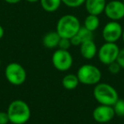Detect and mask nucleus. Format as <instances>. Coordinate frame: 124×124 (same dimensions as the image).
<instances>
[{
    "label": "nucleus",
    "mask_w": 124,
    "mask_h": 124,
    "mask_svg": "<svg viewBox=\"0 0 124 124\" xmlns=\"http://www.w3.org/2000/svg\"><path fill=\"white\" fill-rule=\"evenodd\" d=\"M9 122L14 124H25L31 117V110L26 102L15 100L9 105L7 110Z\"/></svg>",
    "instance_id": "1"
},
{
    "label": "nucleus",
    "mask_w": 124,
    "mask_h": 124,
    "mask_svg": "<svg viewBox=\"0 0 124 124\" xmlns=\"http://www.w3.org/2000/svg\"><path fill=\"white\" fill-rule=\"evenodd\" d=\"M93 94L98 103L110 106H112L119 99L116 88L105 83H99L94 85Z\"/></svg>",
    "instance_id": "2"
},
{
    "label": "nucleus",
    "mask_w": 124,
    "mask_h": 124,
    "mask_svg": "<svg viewBox=\"0 0 124 124\" xmlns=\"http://www.w3.org/2000/svg\"><path fill=\"white\" fill-rule=\"evenodd\" d=\"M81 24L77 16L73 15H65L59 19L56 26V31L60 38H71L78 33Z\"/></svg>",
    "instance_id": "3"
},
{
    "label": "nucleus",
    "mask_w": 124,
    "mask_h": 124,
    "mask_svg": "<svg viewBox=\"0 0 124 124\" xmlns=\"http://www.w3.org/2000/svg\"><path fill=\"white\" fill-rule=\"evenodd\" d=\"M77 76L83 85H96L101 80L102 73L97 66L91 64L83 65L78 70Z\"/></svg>",
    "instance_id": "4"
},
{
    "label": "nucleus",
    "mask_w": 124,
    "mask_h": 124,
    "mask_svg": "<svg viewBox=\"0 0 124 124\" xmlns=\"http://www.w3.org/2000/svg\"><path fill=\"white\" fill-rule=\"evenodd\" d=\"M4 75L10 84L20 86L26 79V71L25 68L17 62H11L5 67Z\"/></svg>",
    "instance_id": "5"
},
{
    "label": "nucleus",
    "mask_w": 124,
    "mask_h": 124,
    "mask_svg": "<svg viewBox=\"0 0 124 124\" xmlns=\"http://www.w3.org/2000/svg\"><path fill=\"white\" fill-rule=\"evenodd\" d=\"M119 51H120V48L116 43L105 42L98 49L97 54H98L99 60L102 64L108 66L112 62L116 61Z\"/></svg>",
    "instance_id": "6"
},
{
    "label": "nucleus",
    "mask_w": 124,
    "mask_h": 124,
    "mask_svg": "<svg viewBox=\"0 0 124 124\" xmlns=\"http://www.w3.org/2000/svg\"><path fill=\"white\" fill-rule=\"evenodd\" d=\"M52 64L60 71H66L72 66L73 58L68 50L58 48L52 55Z\"/></svg>",
    "instance_id": "7"
},
{
    "label": "nucleus",
    "mask_w": 124,
    "mask_h": 124,
    "mask_svg": "<svg viewBox=\"0 0 124 124\" xmlns=\"http://www.w3.org/2000/svg\"><path fill=\"white\" fill-rule=\"evenodd\" d=\"M123 29L118 21H110L105 25L102 30V37L108 43H116L122 36Z\"/></svg>",
    "instance_id": "8"
},
{
    "label": "nucleus",
    "mask_w": 124,
    "mask_h": 124,
    "mask_svg": "<svg viewBox=\"0 0 124 124\" xmlns=\"http://www.w3.org/2000/svg\"><path fill=\"white\" fill-rule=\"evenodd\" d=\"M104 13L110 21H118L124 18V4L122 1L111 0L106 3Z\"/></svg>",
    "instance_id": "9"
},
{
    "label": "nucleus",
    "mask_w": 124,
    "mask_h": 124,
    "mask_svg": "<svg viewBox=\"0 0 124 124\" xmlns=\"http://www.w3.org/2000/svg\"><path fill=\"white\" fill-rule=\"evenodd\" d=\"M113 107L110 105H100L93 110V118L99 123H105L111 121L115 116Z\"/></svg>",
    "instance_id": "10"
},
{
    "label": "nucleus",
    "mask_w": 124,
    "mask_h": 124,
    "mask_svg": "<svg viewBox=\"0 0 124 124\" xmlns=\"http://www.w3.org/2000/svg\"><path fill=\"white\" fill-rule=\"evenodd\" d=\"M84 4L88 14L99 16L105 11L106 1L105 0H86Z\"/></svg>",
    "instance_id": "11"
},
{
    "label": "nucleus",
    "mask_w": 124,
    "mask_h": 124,
    "mask_svg": "<svg viewBox=\"0 0 124 124\" xmlns=\"http://www.w3.org/2000/svg\"><path fill=\"white\" fill-rule=\"evenodd\" d=\"M81 55L86 60H92L96 56L98 48L93 40H88L81 43L80 45Z\"/></svg>",
    "instance_id": "12"
},
{
    "label": "nucleus",
    "mask_w": 124,
    "mask_h": 124,
    "mask_svg": "<svg viewBox=\"0 0 124 124\" xmlns=\"http://www.w3.org/2000/svg\"><path fill=\"white\" fill-rule=\"evenodd\" d=\"M60 36L56 31H52L46 33L43 38V44L48 48H54L58 47Z\"/></svg>",
    "instance_id": "13"
},
{
    "label": "nucleus",
    "mask_w": 124,
    "mask_h": 124,
    "mask_svg": "<svg viewBox=\"0 0 124 124\" xmlns=\"http://www.w3.org/2000/svg\"><path fill=\"white\" fill-rule=\"evenodd\" d=\"M79 80L77 75L70 73L67 74L62 79V85L67 90H72L75 89L79 84Z\"/></svg>",
    "instance_id": "14"
},
{
    "label": "nucleus",
    "mask_w": 124,
    "mask_h": 124,
    "mask_svg": "<svg viewBox=\"0 0 124 124\" xmlns=\"http://www.w3.org/2000/svg\"><path fill=\"white\" fill-rule=\"evenodd\" d=\"M39 2L43 10L48 13L56 11L62 4L61 0H40Z\"/></svg>",
    "instance_id": "15"
},
{
    "label": "nucleus",
    "mask_w": 124,
    "mask_h": 124,
    "mask_svg": "<svg viewBox=\"0 0 124 124\" xmlns=\"http://www.w3.org/2000/svg\"><path fill=\"white\" fill-rule=\"evenodd\" d=\"M83 26L93 32L96 31L100 26V19H99L98 16L88 14V16L84 20V26Z\"/></svg>",
    "instance_id": "16"
},
{
    "label": "nucleus",
    "mask_w": 124,
    "mask_h": 124,
    "mask_svg": "<svg viewBox=\"0 0 124 124\" xmlns=\"http://www.w3.org/2000/svg\"><path fill=\"white\" fill-rule=\"evenodd\" d=\"M78 37L81 39L82 43L85 41H88V40H93V32L91 31H89L88 29H87L84 26H81L79 29V31L77 33Z\"/></svg>",
    "instance_id": "17"
},
{
    "label": "nucleus",
    "mask_w": 124,
    "mask_h": 124,
    "mask_svg": "<svg viewBox=\"0 0 124 124\" xmlns=\"http://www.w3.org/2000/svg\"><path fill=\"white\" fill-rule=\"evenodd\" d=\"M115 115L117 116H124V100L118 99L117 101L112 105Z\"/></svg>",
    "instance_id": "18"
},
{
    "label": "nucleus",
    "mask_w": 124,
    "mask_h": 124,
    "mask_svg": "<svg viewBox=\"0 0 124 124\" xmlns=\"http://www.w3.org/2000/svg\"><path fill=\"white\" fill-rule=\"evenodd\" d=\"M62 4H64L69 8H78L83 5L86 0H61Z\"/></svg>",
    "instance_id": "19"
},
{
    "label": "nucleus",
    "mask_w": 124,
    "mask_h": 124,
    "mask_svg": "<svg viewBox=\"0 0 124 124\" xmlns=\"http://www.w3.org/2000/svg\"><path fill=\"white\" fill-rule=\"evenodd\" d=\"M71 46V41H70L69 38H60V42H59V44H58L59 48H60V49H64V50H68Z\"/></svg>",
    "instance_id": "20"
},
{
    "label": "nucleus",
    "mask_w": 124,
    "mask_h": 124,
    "mask_svg": "<svg viewBox=\"0 0 124 124\" xmlns=\"http://www.w3.org/2000/svg\"><path fill=\"white\" fill-rule=\"evenodd\" d=\"M122 67L120 66V65L117 63V61H114L112 63H110V65H108V70L110 73L112 74H117L120 72Z\"/></svg>",
    "instance_id": "21"
},
{
    "label": "nucleus",
    "mask_w": 124,
    "mask_h": 124,
    "mask_svg": "<svg viewBox=\"0 0 124 124\" xmlns=\"http://www.w3.org/2000/svg\"><path fill=\"white\" fill-rule=\"evenodd\" d=\"M9 122L7 111H0V124H9Z\"/></svg>",
    "instance_id": "22"
},
{
    "label": "nucleus",
    "mask_w": 124,
    "mask_h": 124,
    "mask_svg": "<svg viewBox=\"0 0 124 124\" xmlns=\"http://www.w3.org/2000/svg\"><path fill=\"white\" fill-rule=\"evenodd\" d=\"M116 61H117V63L120 65L121 67L124 69V48L120 49L118 56H117V59H116Z\"/></svg>",
    "instance_id": "23"
},
{
    "label": "nucleus",
    "mask_w": 124,
    "mask_h": 124,
    "mask_svg": "<svg viewBox=\"0 0 124 124\" xmlns=\"http://www.w3.org/2000/svg\"><path fill=\"white\" fill-rule=\"evenodd\" d=\"M70 41H71V46H80L82 43L81 39H80V38L77 34L75 36H73L72 38H70Z\"/></svg>",
    "instance_id": "24"
},
{
    "label": "nucleus",
    "mask_w": 124,
    "mask_h": 124,
    "mask_svg": "<svg viewBox=\"0 0 124 124\" xmlns=\"http://www.w3.org/2000/svg\"><path fill=\"white\" fill-rule=\"evenodd\" d=\"M6 3L8 4H18L21 1V0H4Z\"/></svg>",
    "instance_id": "25"
},
{
    "label": "nucleus",
    "mask_w": 124,
    "mask_h": 124,
    "mask_svg": "<svg viewBox=\"0 0 124 124\" xmlns=\"http://www.w3.org/2000/svg\"><path fill=\"white\" fill-rule=\"evenodd\" d=\"M4 35V27L0 25V39H1V38H3Z\"/></svg>",
    "instance_id": "26"
},
{
    "label": "nucleus",
    "mask_w": 124,
    "mask_h": 124,
    "mask_svg": "<svg viewBox=\"0 0 124 124\" xmlns=\"http://www.w3.org/2000/svg\"><path fill=\"white\" fill-rule=\"evenodd\" d=\"M26 1H27L29 3H37V2H39L40 0H26Z\"/></svg>",
    "instance_id": "27"
},
{
    "label": "nucleus",
    "mask_w": 124,
    "mask_h": 124,
    "mask_svg": "<svg viewBox=\"0 0 124 124\" xmlns=\"http://www.w3.org/2000/svg\"><path fill=\"white\" fill-rule=\"evenodd\" d=\"M122 40H123V43H124V29H123V32H122Z\"/></svg>",
    "instance_id": "28"
},
{
    "label": "nucleus",
    "mask_w": 124,
    "mask_h": 124,
    "mask_svg": "<svg viewBox=\"0 0 124 124\" xmlns=\"http://www.w3.org/2000/svg\"><path fill=\"white\" fill-rule=\"evenodd\" d=\"M0 66H1V60H0Z\"/></svg>",
    "instance_id": "29"
},
{
    "label": "nucleus",
    "mask_w": 124,
    "mask_h": 124,
    "mask_svg": "<svg viewBox=\"0 0 124 124\" xmlns=\"http://www.w3.org/2000/svg\"><path fill=\"white\" fill-rule=\"evenodd\" d=\"M9 124H14V123H11V122H9Z\"/></svg>",
    "instance_id": "30"
},
{
    "label": "nucleus",
    "mask_w": 124,
    "mask_h": 124,
    "mask_svg": "<svg viewBox=\"0 0 124 124\" xmlns=\"http://www.w3.org/2000/svg\"><path fill=\"white\" fill-rule=\"evenodd\" d=\"M122 2H123V4H124V0H123V1H122Z\"/></svg>",
    "instance_id": "31"
}]
</instances>
